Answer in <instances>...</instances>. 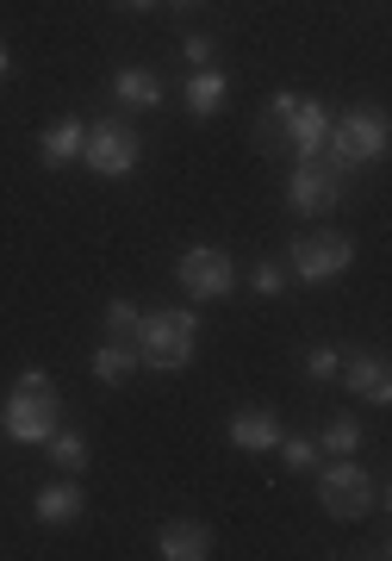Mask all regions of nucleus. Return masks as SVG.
Listing matches in <instances>:
<instances>
[{"instance_id":"obj_15","label":"nucleus","mask_w":392,"mask_h":561,"mask_svg":"<svg viewBox=\"0 0 392 561\" xmlns=\"http://www.w3.org/2000/svg\"><path fill=\"white\" fill-rule=\"evenodd\" d=\"M224 94H231V81L218 76L212 62L187 76V113H194V119H212V113H224Z\"/></svg>"},{"instance_id":"obj_16","label":"nucleus","mask_w":392,"mask_h":561,"mask_svg":"<svg viewBox=\"0 0 392 561\" xmlns=\"http://www.w3.org/2000/svg\"><path fill=\"white\" fill-rule=\"evenodd\" d=\"M113 101L118 106H162V76L157 69H118L113 76Z\"/></svg>"},{"instance_id":"obj_18","label":"nucleus","mask_w":392,"mask_h":561,"mask_svg":"<svg viewBox=\"0 0 392 561\" xmlns=\"http://www.w3.org/2000/svg\"><path fill=\"white\" fill-rule=\"evenodd\" d=\"M32 512H38V524H76L81 518V493L62 486V481H50L38 500H32Z\"/></svg>"},{"instance_id":"obj_28","label":"nucleus","mask_w":392,"mask_h":561,"mask_svg":"<svg viewBox=\"0 0 392 561\" xmlns=\"http://www.w3.org/2000/svg\"><path fill=\"white\" fill-rule=\"evenodd\" d=\"M175 7H199V0H175Z\"/></svg>"},{"instance_id":"obj_12","label":"nucleus","mask_w":392,"mask_h":561,"mask_svg":"<svg viewBox=\"0 0 392 561\" xmlns=\"http://www.w3.org/2000/svg\"><path fill=\"white\" fill-rule=\"evenodd\" d=\"M81 144H88V125H81V119H57L38 138V162H44V169H69V162H81Z\"/></svg>"},{"instance_id":"obj_20","label":"nucleus","mask_w":392,"mask_h":561,"mask_svg":"<svg viewBox=\"0 0 392 561\" xmlns=\"http://www.w3.org/2000/svg\"><path fill=\"white\" fill-rule=\"evenodd\" d=\"M318 449H336V456H355V449H361V424H355L349 412H336V419L324 424V437H318Z\"/></svg>"},{"instance_id":"obj_14","label":"nucleus","mask_w":392,"mask_h":561,"mask_svg":"<svg viewBox=\"0 0 392 561\" xmlns=\"http://www.w3.org/2000/svg\"><path fill=\"white\" fill-rule=\"evenodd\" d=\"M293 106H299L293 88L268 94V113H262V125H255V144H262L268 157H280V150H287V125H293Z\"/></svg>"},{"instance_id":"obj_3","label":"nucleus","mask_w":392,"mask_h":561,"mask_svg":"<svg viewBox=\"0 0 392 561\" xmlns=\"http://www.w3.org/2000/svg\"><path fill=\"white\" fill-rule=\"evenodd\" d=\"M387 138H392L387 113H380V106H355V113L331 119L324 157H331L336 169H361V162H380V157H387Z\"/></svg>"},{"instance_id":"obj_9","label":"nucleus","mask_w":392,"mask_h":561,"mask_svg":"<svg viewBox=\"0 0 392 561\" xmlns=\"http://www.w3.org/2000/svg\"><path fill=\"white\" fill-rule=\"evenodd\" d=\"M343 381H349L355 400H368V405H392V368L387 356H349L343 368H336Z\"/></svg>"},{"instance_id":"obj_11","label":"nucleus","mask_w":392,"mask_h":561,"mask_svg":"<svg viewBox=\"0 0 392 561\" xmlns=\"http://www.w3.org/2000/svg\"><path fill=\"white\" fill-rule=\"evenodd\" d=\"M157 556L162 561H206V556H212V530H206V524H194V518H175L157 537Z\"/></svg>"},{"instance_id":"obj_23","label":"nucleus","mask_w":392,"mask_h":561,"mask_svg":"<svg viewBox=\"0 0 392 561\" xmlns=\"http://www.w3.org/2000/svg\"><path fill=\"white\" fill-rule=\"evenodd\" d=\"M336 368H343V350H336V343L305 350V375H312V381H336Z\"/></svg>"},{"instance_id":"obj_5","label":"nucleus","mask_w":392,"mask_h":561,"mask_svg":"<svg viewBox=\"0 0 392 561\" xmlns=\"http://www.w3.org/2000/svg\"><path fill=\"white\" fill-rule=\"evenodd\" d=\"M343 175H349V169H336L324 150H318V157H299L293 175H287V206H293L299 219H324V213L343 201Z\"/></svg>"},{"instance_id":"obj_13","label":"nucleus","mask_w":392,"mask_h":561,"mask_svg":"<svg viewBox=\"0 0 392 561\" xmlns=\"http://www.w3.org/2000/svg\"><path fill=\"white\" fill-rule=\"evenodd\" d=\"M231 443H237V449H250V456H268V449L280 443V419L250 405V412H237V419H231Z\"/></svg>"},{"instance_id":"obj_1","label":"nucleus","mask_w":392,"mask_h":561,"mask_svg":"<svg viewBox=\"0 0 392 561\" xmlns=\"http://www.w3.org/2000/svg\"><path fill=\"white\" fill-rule=\"evenodd\" d=\"M0 419H7V437L13 443H44L62 419L57 381H50L44 368H25L20 381H13V393H7V412H0Z\"/></svg>"},{"instance_id":"obj_26","label":"nucleus","mask_w":392,"mask_h":561,"mask_svg":"<svg viewBox=\"0 0 392 561\" xmlns=\"http://www.w3.org/2000/svg\"><path fill=\"white\" fill-rule=\"evenodd\" d=\"M13 76V50H7V44H0V81Z\"/></svg>"},{"instance_id":"obj_17","label":"nucleus","mask_w":392,"mask_h":561,"mask_svg":"<svg viewBox=\"0 0 392 561\" xmlns=\"http://www.w3.org/2000/svg\"><path fill=\"white\" fill-rule=\"evenodd\" d=\"M131 368H138V343H125V337H106L94 350V381L118 387V381H131Z\"/></svg>"},{"instance_id":"obj_7","label":"nucleus","mask_w":392,"mask_h":561,"mask_svg":"<svg viewBox=\"0 0 392 561\" xmlns=\"http://www.w3.org/2000/svg\"><path fill=\"white\" fill-rule=\"evenodd\" d=\"M138 157H143V144H138V131H131L125 119H100V125H88L81 162H88L94 175H106V181L131 175V169H138Z\"/></svg>"},{"instance_id":"obj_19","label":"nucleus","mask_w":392,"mask_h":561,"mask_svg":"<svg viewBox=\"0 0 392 561\" xmlns=\"http://www.w3.org/2000/svg\"><path fill=\"white\" fill-rule=\"evenodd\" d=\"M50 449H44V456L57 461V468H69V474H81V468H88V443L76 437V431H50Z\"/></svg>"},{"instance_id":"obj_22","label":"nucleus","mask_w":392,"mask_h":561,"mask_svg":"<svg viewBox=\"0 0 392 561\" xmlns=\"http://www.w3.org/2000/svg\"><path fill=\"white\" fill-rule=\"evenodd\" d=\"M275 449H280V461H287V468H299V474H305V468H318V456H324L312 437H280Z\"/></svg>"},{"instance_id":"obj_2","label":"nucleus","mask_w":392,"mask_h":561,"mask_svg":"<svg viewBox=\"0 0 392 561\" xmlns=\"http://www.w3.org/2000/svg\"><path fill=\"white\" fill-rule=\"evenodd\" d=\"M199 350V319L194 312H143L138 324V362H150V368H162V375H181L187 362H194Z\"/></svg>"},{"instance_id":"obj_25","label":"nucleus","mask_w":392,"mask_h":561,"mask_svg":"<svg viewBox=\"0 0 392 561\" xmlns=\"http://www.w3.org/2000/svg\"><path fill=\"white\" fill-rule=\"evenodd\" d=\"M212 50H218V44H212V38H199V32H194L187 44H181V57L194 62V69H206V62H212Z\"/></svg>"},{"instance_id":"obj_4","label":"nucleus","mask_w":392,"mask_h":561,"mask_svg":"<svg viewBox=\"0 0 392 561\" xmlns=\"http://www.w3.org/2000/svg\"><path fill=\"white\" fill-rule=\"evenodd\" d=\"M373 500H380V486L361 474V461L355 456H336L324 474H318V505L331 512L336 524H355V518H368Z\"/></svg>"},{"instance_id":"obj_24","label":"nucleus","mask_w":392,"mask_h":561,"mask_svg":"<svg viewBox=\"0 0 392 561\" xmlns=\"http://www.w3.org/2000/svg\"><path fill=\"white\" fill-rule=\"evenodd\" d=\"M250 287H255V294H262V300H275L280 287H287V268H280V262H255Z\"/></svg>"},{"instance_id":"obj_10","label":"nucleus","mask_w":392,"mask_h":561,"mask_svg":"<svg viewBox=\"0 0 392 561\" xmlns=\"http://www.w3.org/2000/svg\"><path fill=\"white\" fill-rule=\"evenodd\" d=\"M324 138H331V113H324V101H305V94H299L293 125H287V150H293V157H318Z\"/></svg>"},{"instance_id":"obj_21","label":"nucleus","mask_w":392,"mask_h":561,"mask_svg":"<svg viewBox=\"0 0 392 561\" xmlns=\"http://www.w3.org/2000/svg\"><path fill=\"white\" fill-rule=\"evenodd\" d=\"M138 324H143L138 300H106V331H113V337L138 343Z\"/></svg>"},{"instance_id":"obj_6","label":"nucleus","mask_w":392,"mask_h":561,"mask_svg":"<svg viewBox=\"0 0 392 561\" xmlns=\"http://www.w3.org/2000/svg\"><path fill=\"white\" fill-rule=\"evenodd\" d=\"M175 280H181L187 300H224L237 287V262H231V250H218V243H194V250H181Z\"/></svg>"},{"instance_id":"obj_8","label":"nucleus","mask_w":392,"mask_h":561,"mask_svg":"<svg viewBox=\"0 0 392 561\" xmlns=\"http://www.w3.org/2000/svg\"><path fill=\"white\" fill-rule=\"evenodd\" d=\"M355 268V238L343 231H318V238H299L293 243V275L299 280H336Z\"/></svg>"},{"instance_id":"obj_27","label":"nucleus","mask_w":392,"mask_h":561,"mask_svg":"<svg viewBox=\"0 0 392 561\" xmlns=\"http://www.w3.org/2000/svg\"><path fill=\"white\" fill-rule=\"evenodd\" d=\"M118 7H125V13H143V7H157V0H118Z\"/></svg>"}]
</instances>
